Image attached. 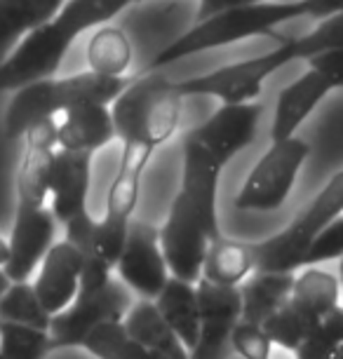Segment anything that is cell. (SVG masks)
Instances as JSON below:
<instances>
[{"label": "cell", "mask_w": 343, "mask_h": 359, "mask_svg": "<svg viewBox=\"0 0 343 359\" xmlns=\"http://www.w3.org/2000/svg\"><path fill=\"white\" fill-rule=\"evenodd\" d=\"M343 47V15L329 17L320 22L311 33L294 40H287L278 50L261 57L235 62L212 73L179 80L177 90L181 97H217L221 104H252L264 90V83L280 71L282 66L294 62H308L315 54Z\"/></svg>", "instance_id": "cell-1"}, {"label": "cell", "mask_w": 343, "mask_h": 359, "mask_svg": "<svg viewBox=\"0 0 343 359\" xmlns=\"http://www.w3.org/2000/svg\"><path fill=\"white\" fill-rule=\"evenodd\" d=\"M299 17H315L327 19L322 0H285V3H257L250 8H240L224 12V15L210 17L205 22H198L191 31L172 40L163 52L151 62L149 71H160L179 59H186L191 54L217 50L240 40L264 36L273 31L275 26L287 24Z\"/></svg>", "instance_id": "cell-2"}, {"label": "cell", "mask_w": 343, "mask_h": 359, "mask_svg": "<svg viewBox=\"0 0 343 359\" xmlns=\"http://www.w3.org/2000/svg\"><path fill=\"white\" fill-rule=\"evenodd\" d=\"M130 78H111L85 71L26 85L15 92L5 111V132L10 139H24L29 130L55 120L66 108L85 104L113 106V101L130 87Z\"/></svg>", "instance_id": "cell-3"}, {"label": "cell", "mask_w": 343, "mask_h": 359, "mask_svg": "<svg viewBox=\"0 0 343 359\" xmlns=\"http://www.w3.org/2000/svg\"><path fill=\"white\" fill-rule=\"evenodd\" d=\"M181 99L177 83L160 71L139 76L111 106L116 137L123 146L156 151L177 132Z\"/></svg>", "instance_id": "cell-4"}, {"label": "cell", "mask_w": 343, "mask_h": 359, "mask_svg": "<svg viewBox=\"0 0 343 359\" xmlns=\"http://www.w3.org/2000/svg\"><path fill=\"white\" fill-rule=\"evenodd\" d=\"M343 216V169L329 179V184L315 195L313 202L285 230L254 242V261L261 273H294L304 268V259L313 240Z\"/></svg>", "instance_id": "cell-5"}, {"label": "cell", "mask_w": 343, "mask_h": 359, "mask_svg": "<svg viewBox=\"0 0 343 359\" xmlns=\"http://www.w3.org/2000/svg\"><path fill=\"white\" fill-rule=\"evenodd\" d=\"M80 24L69 12H59L52 22L31 31L19 43L8 59L0 64V92L3 90H22L26 85L40 83L47 78H57L62 62L69 47L76 43Z\"/></svg>", "instance_id": "cell-6"}, {"label": "cell", "mask_w": 343, "mask_h": 359, "mask_svg": "<svg viewBox=\"0 0 343 359\" xmlns=\"http://www.w3.org/2000/svg\"><path fill=\"white\" fill-rule=\"evenodd\" d=\"M308 155H311V146L299 137L273 141V146L261 155L242 184L240 193L235 195V207L240 212H275L280 209L297 184L301 165Z\"/></svg>", "instance_id": "cell-7"}, {"label": "cell", "mask_w": 343, "mask_h": 359, "mask_svg": "<svg viewBox=\"0 0 343 359\" xmlns=\"http://www.w3.org/2000/svg\"><path fill=\"white\" fill-rule=\"evenodd\" d=\"M151 148L123 146V153H120L116 179H113L109 198H106L104 219L97 221V245L113 268H116L120 259V252H123L127 240V230H130L134 221V209H137L141 191V176H144V169L151 162Z\"/></svg>", "instance_id": "cell-8"}, {"label": "cell", "mask_w": 343, "mask_h": 359, "mask_svg": "<svg viewBox=\"0 0 343 359\" xmlns=\"http://www.w3.org/2000/svg\"><path fill=\"white\" fill-rule=\"evenodd\" d=\"M132 308L130 289L120 280H111L104 289L92 294H78L64 313L52 317L50 338L52 350L57 348H83L85 338L94 329L109 322H123Z\"/></svg>", "instance_id": "cell-9"}, {"label": "cell", "mask_w": 343, "mask_h": 359, "mask_svg": "<svg viewBox=\"0 0 343 359\" xmlns=\"http://www.w3.org/2000/svg\"><path fill=\"white\" fill-rule=\"evenodd\" d=\"M212 240L217 237L210 233L205 221L177 193L167 221L160 228V247H163L170 275L184 282H198L203 277V266Z\"/></svg>", "instance_id": "cell-10"}, {"label": "cell", "mask_w": 343, "mask_h": 359, "mask_svg": "<svg viewBox=\"0 0 343 359\" xmlns=\"http://www.w3.org/2000/svg\"><path fill=\"white\" fill-rule=\"evenodd\" d=\"M116 270L127 289L146 301H156L172 277L160 247V228L134 219L127 230V240Z\"/></svg>", "instance_id": "cell-11"}, {"label": "cell", "mask_w": 343, "mask_h": 359, "mask_svg": "<svg viewBox=\"0 0 343 359\" xmlns=\"http://www.w3.org/2000/svg\"><path fill=\"white\" fill-rule=\"evenodd\" d=\"M264 106L259 104H221L205 123L188 132V141L205 148L221 167L245 151L257 137Z\"/></svg>", "instance_id": "cell-12"}, {"label": "cell", "mask_w": 343, "mask_h": 359, "mask_svg": "<svg viewBox=\"0 0 343 359\" xmlns=\"http://www.w3.org/2000/svg\"><path fill=\"white\" fill-rule=\"evenodd\" d=\"M57 219L50 207L17 209L8 240V263L3 273L10 282H29L36 268L57 245Z\"/></svg>", "instance_id": "cell-13"}, {"label": "cell", "mask_w": 343, "mask_h": 359, "mask_svg": "<svg viewBox=\"0 0 343 359\" xmlns=\"http://www.w3.org/2000/svg\"><path fill=\"white\" fill-rule=\"evenodd\" d=\"M195 287H198L203 327L195 348L188 352V359H226L233 329L242 317L240 289L217 287L205 280H198Z\"/></svg>", "instance_id": "cell-14"}, {"label": "cell", "mask_w": 343, "mask_h": 359, "mask_svg": "<svg viewBox=\"0 0 343 359\" xmlns=\"http://www.w3.org/2000/svg\"><path fill=\"white\" fill-rule=\"evenodd\" d=\"M22 165L17 169V209H43L50 198V167L59 151L57 123L33 127L24 137Z\"/></svg>", "instance_id": "cell-15"}, {"label": "cell", "mask_w": 343, "mask_h": 359, "mask_svg": "<svg viewBox=\"0 0 343 359\" xmlns=\"http://www.w3.org/2000/svg\"><path fill=\"white\" fill-rule=\"evenodd\" d=\"M92 186V155L59 148L50 167V209L64 226L87 212Z\"/></svg>", "instance_id": "cell-16"}, {"label": "cell", "mask_w": 343, "mask_h": 359, "mask_svg": "<svg viewBox=\"0 0 343 359\" xmlns=\"http://www.w3.org/2000/svg\"><path fill=\"white\" fill-rule=\"evenodd\" d=\"M224 167L212 158L205 148L186 139L184 144V169H181L179 195L195 209L214 237L221 235L217 214V191Z\"/></svg>", "instance_id": "cell-17"}, {"label": "cell", "mask_w": 343, "mask_h": 359, "mask_svg": "<svg viewBox=\"0 0 343 359\" xmlns=\"http://www.w3.org/2000/svg\"><path fill=\"white\" fill-rule=\"evenodd\" d=\"M80 273L83 259L71 242H57L40 263L38 277L33 282L38 298L52 317L64 313L80 294Z\"/></svg>", "instance_id": "cell-18"}, {"label": "cell", "mask_w": 343, "mask_h": 359, "mask_svg": "<svg viewBox=\"0 0 343 359\" xmlns=\"http://www.w3.org/2000/svg\"><path fill=\"white\" fill-rule=\"evenodd\" d=\"M57 144L64 151L94 155L99 148L109 146L116 137V125L109 106L85 104L66 108L55 118Z\"/></svg>", "instance_id": "cell-19"}, {"label": "cell", "mask_w": 343, "mask_h": 359, "mask_svg": "<svg viewBox=\"0 0 343 359\" xmlns=\"http://www.w3.org/2000/svg\"><path fill=\"white\" fill-rule=\"evenodd\" d=\"M329 92H332V87H329L325 83V78L318 76L315 71L308 69L306 73H301L294 83H289L285 90L280 92L278 101H275L271 139L273 141L292 139L294 132L301 127V123L315 111V106H318Z\"/></svg>", "instance_id": "cell-20"}, {"label": "cell", "mask_w": 343, "mask_h": 359, "mask_svg": "<svg viewBox=\"0 0 343 359\" xmlns=\"http://www.w3.org/2000/svg\"><path fill=\"white\" fill-rule=\"evenodd\" d=\"M66 0H0V64L31 31L52 22Z\"/></svg>", "instance_id": "cell-21"}, {"label": "cell", "mask_w": 343, "mask_h": 359, "mask_svg": "<svg viewBox=\"0 0 343 359\" xmlns=\"http://www.w3.org/2000/svg\"><path fill=\"white\" fill-rule=\"evenodd\" d=\"M153 303L158 306L160 315L165 317L174 334L179 336V341L186 345V350L191 352L198 343L200 327H203L198 287L193 282L170 277V282L165 284V289L160 291V296Z\"/></svg>", "instance_id": "cell-22"}, {"label": "cell", "mask_w": 343, "mask_h": 359, "mask_svg": "<svg viewBox=\"0 0 343 359\" xmlns=\"http://www.w3.org/2000/svg\"><path fill=\"white\" fill-rule=\"evenodd\" d=\"M123 327L144 348L160 352L167 359H188L186 345L179 341V336L165 322V317L160 315V310L153 301L141 298V301L132 303L130 313L123 320Z\"/></svg>", "instance_id": "cell-23"}, {"label": "cell", "mask_w": 343, "mask_h": 359, "mask_svg": "<svg viewBox=\"0 0 343 359\" xmlns=\"http://www.w3.org/2000/svg\"><path fill=\"white\" fill-rule=\"evenodd\" d=\"M294 289V273H261L257 270L240 287L242 317L252 324H264L285 306Z\"/></svg>", "instance_id": "cell-24"}, {"label": "cell", "mask_w": 343, "mask_h": 359, "mask_svg": "<svg viewBox=\"0 0 343 359\" xmlns=\"http://www.w3.org/2000/svg\"><path fill=\"white\" fill-rule=\"evenodd\" d=\"M66 242H71L83 259L80 294H92V291L104 289L113 280V266L106 261V256L97 245V219H92V214L85 212L78 219L69 221L66 223Z\"/></svg>", "instance_id": "cell-25"}, {"label": "cell", "mask_w": 343, "mask_h": 359, "mask_svg": "<svg viewBox=\"0 0 343 359\" xmlns=\"http://www.w3.org/2000/svg\"><path fill=\"white\" fill-rule=\"evenodd\" d=\"M252 273H257V261H254L252 245L228 240V237L221 235L217 240H212L200 280L217 284V287L240 289V284Z\"/></svg>", "instance_id": "cell-26"}, {"label": "cell", "mask_w": 343, "mask_h": 359, "mask_svg": "<svg viewBox=\"0 0 343 359\" xmlns=\"http://www.w3.org/2000/svg\"><path fill=\"white\" fill-rule=\"evenodd\" d=\"M341 296V280L332 273L322 270L318 266L306 268L299 277H294V289L289 301L301 310H306L308 315H313L315 320L322 322V317H327L332 310L339 306Z\"/></svg>", "instance_id": "cell-27"}, {"label": "cell", "mask_w": 343, "mask_h": 359, "mask_svg": "<svg viewBox=\"0 0 343 359\" xmlns=\"http://www.w3.org/2000/svg\"><path fill=\"white\" fill-rule=\"evenodd\" d=\"M132 64V43L127 33L116 26H102L87 43V66L92 73L111 78H125Z\"/></svg>", "instance_id": "cell-28"}, {"label": "cell", "mask_w": 343, "mask_h": 359, "mask_svg": "<svg viewBox=\"0 0 343 359\" xmlns=\"http://www.w3.org/2000/svg\"><path fill=\"white\" fill-rule=\"evenodd\" d=\"M83 348L97 359H167L160 352H153L134 341L125 331L123 322H109L94 329L85 338Z\"/></svg>", "instance_id": "cell-29"}, {"label": "cell", "mask_w": 343, "mask_h": 359, "mask_svg": "<svg viewBox=\"0 0 343 359\" xmlns=\"http://www.w3.org/2000/svg\"><path fill=\"white\" fill-rule=\"evenodd\" d=\"M0 322L50 331L52 315L45 310L31 282H12L10 289L0 298Z\"/></svg>", "instance_id": "cell-30"}, {"label": "cell", "mask_w": 343, "mask_h": 359, "mask_svg": "<svg viewBox=\"0 0 343 359\" xmlns=\"http://www.w3.org/2000/svg\"><path fill=\"white\" fill-rule=\"evenodd\" d=\"M320 320H315L313 315H308L306 310L294 306L292 301H287L278 313H273L268 320L261 324L273 345H280L282 350L297 352L301 343L311 336V331L318 327Z\"/></svg>", "instance_id": "cell-31"}, {"label": "cell", "mask_w": 343, "mask_h": 359, "mask_svg": "<svg viewBox=\"0 0 343 359\" xmlns=\"http://www.w3.org/2000/svg\"><path fill=\"white\" fill-rule=\"evenodd\" d=\"M52 352L50 331L24 327V324H0V355L5 359H45Z\"/></svg>", "instance_id": "cell-32"}, {"label": "cell", "mask_w": 343, "mask_h": 359, "mask_svg": "<svg viewBox=\"0 0 343 359\" xmlns=\"http://www.w3.org/2000/svg\"><path fill=\"white\" fill-rule=\"evenodd\" d=\"M231 348L238 352L242 359H271L273 341L268 338L261 324L240 320L233 329Z\"/></svg>", "instance_id": "cell-33"}, {"label": "cell", "mask_w": 343, "mask_h": 359, "mask_svg": "<svg viewBox=\"0 0 343 359\" xmlns=\"http://www.w3.org/2000/svg\"><path fill=\"white\" fill-rule=\"evenodd\" d=\"M336 259H343V216H339L334 223H329V226L315 237L304 259V266L313 268V266H318V263H327Z\"/></svg>", "instance_id": "cell-34"}, {"label": "cell", "mask_w": 343, "mask_h": 359, "mask_svg": "<svg viewBox=\"0 0 343 359\" xmlns=\"http://www.w3.org/2000/svg\"><path fill=\"white\" fill-rule=\"evenodd\" d=\"M308 69L325 78L332 90H343V47L315 54L313 59H308Z\"/></svg>", "instance_id": "cell-35"}, {"label": "cell", "mask_w": 343, "mask_h": 359, "mask_svg": "<svg viewBox=\"0 0 343 359\" xmlns=\"http://www.w3.org/2000/svg\"><path fill=\"white\" fill-rule=\"evenodd\" d=\"M339 348L341 345L318 324V327L311 331V336L299 345L294 355H297V359H332Z\"/></svg>", "instance_id": "cell-36"}, {"label": "cell", "mask_w": 343, "mask_h": 359, "mask_svg": "<svg viewBox=\"0 0 343 359\" xmlns=\"http://www.w3.org/2000/svg\"><path fill=\"white\" fill-rule=\"evenodd\" d=\"M257 3H264V0H200L198 22H205V19L224 15V12H231V10L250 8V5H257Z\"/></svg>", "instance_id": "cell-37"}, {"label": "cell", "mask_w": 343, "mask_h": 359, "mask_svg": "<svg viewBox=\"0 0 343 359\" xmlns=\"http://www.w3.org/2000/svg\"><path fill=\"white\" fill-rule=\"evenodd\" d=\"M320 327L325 329L336 343L343 345V306H336L327 317H322Z\"/></svg>", "instance_id": "cell-38"}, {"label": "cell", "mask_w": 343, "mask_h": 359, "mask_svg": "<svg viewBox=\"0 0 343 359\" xmlns=\"http://www.w3.org/2000/svg\"><path fill=\"white\" fill-rule=\"evenodd\" d=\"M5 263H8V240L0 237V268H3Z\"/></svg>", "instance_id": "cell-39"}, {"label": "cell", "mask_w": 343, "mask_h": 359, "mask_svg": "<svg viewBox=\"0 0 343 359\" xmlns=\"http://www.w3.org/2000/svg\"><path fill=\"white\" fill-rule=\"evenodd\" d=\"M10 280H8V275H5L3 273V268H0V298H3V294H5V291H8L10 289Z\"/></svg>", "instance_id": "cell-40"}, {"label": "cell", "mask_w": 343, "mask_h": 359, "mask_svg": "<svg viewBox=\"0 0 343 359\" xmlns=\"http://www.w3.org/2000/svg\"><path fill=\"white\" fill-rule=\"evenodd\" d=\"M339 280H341V287H343V259L339 263Z\"/></svg>", "instance_id": "cell-41"}, {"label": "cell", "mask_w": 343, "mask_h": 359, "mask_svg": "<svg viewBox=\"0 0 343 359\" xmlns=\"http://www.w3.org/2000/svg\"><path fill=\"white\" fill-rule=\"evenodd\" d=\"M332 359H343V345H341V348H339V350H336V355H334Z\"/></svg>", "instance_id": "cell-42"}, {"label": "cell", "mask_w": 343, "mask_h": 359, "mask_svg": "<svg viewBox=\"0 0 343 359\" xmlns=\"http://www.w3.org/2000/svg\"><path fill=\"white\" fill-rule=\"evenodd\" d=\"M134 3H141V0H134Z\"/></svg>", "instance_id": "cell-43"}, {"label": "cell", "mask_w": 343, "mask_h": 359, "mask_svg": "<svg viewBox=\"0 0 343 359\" xmlns=\"http://www.w3.org/2000/svg\"><path fill=\"white\" fill-rule=\"evenodd\" d=\"M0 359H5V357H3V355H0Z\"/></svg>", "instance_id": "cell-44"}, {"label": "cell", "mask_w": 343, "mask_h": 359, "mask_svg": "<svg viewBox=\"0 0 343 359\" xmlns=\"http://www.w3.org/2000/svg\"><path fill=\"white\" fill-rule=\"evenodd\" d=\"M0 324H3V322H0Z\"/></svg>", "instance_id": "cell-45"}]
</instances>
